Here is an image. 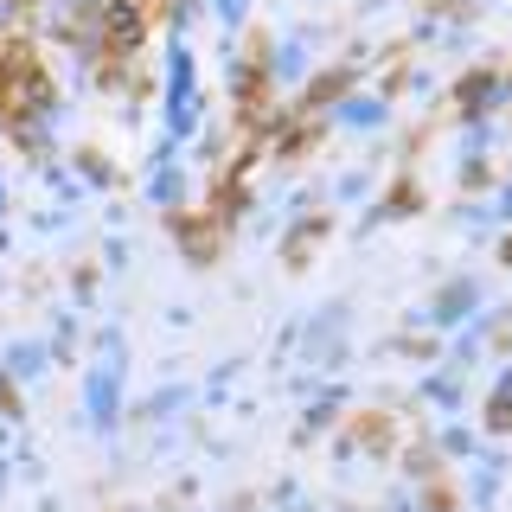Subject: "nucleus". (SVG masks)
I'll list each match as a JSON object with an SVG mask.
<instances>
[]
</instances>
